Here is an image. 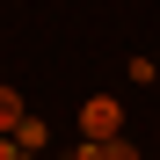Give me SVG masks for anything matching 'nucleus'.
Returning a JSON list of instances; mask_svg holds the SVG:
<instances>
[{
	"instance_id": "nucleus-3",
	"label": "nucleus",
	"mask_w": 160,
	"mask_h": 160,
	"mask_svg": "<svg viewBox=\"0 0 160 160\" xmlns=\"http://www.w3.org/2000/svg\"><path fill=\"white\" fill-rule=\"evenodd\" d=\"M22 117H29V109H22V95H15V88H0V131H15Z\"/></svg>"
},
{
	"instance_id": "nucleus-6",
	"label": "nucleus",
	"mask_w": 160,
	"mask_h": 160,
	"mask_svg": "<svg viewBox=\"0 0 160 160\" xmlns=\"http://www.w3.org/2000/svg\"><path fill=\"white\" fill-rule=\"evenodd\" d=\"M22 160H44V153H22Z\"/></svg>"
},
{
	"instance_id": "nucleus-5",
	"label": "nucleus",
	"mask_w": 160,
	"mask_h": 160,
	"mask_svg": "<svg viewBox=\"0 0 160 160\" xmlns=\"http://www.w3.org/2000/svg\"><path fill=\"white\" fill-rule=\"evenodd\" d=\"M0 160H22V146H15V131H0Z\"/></svg>"
},
{
	"instance_id": "nucleus-2",
	"label": "nucleus",
	"mask_w": 160,
	"mask_h": 160,
	"mask_svg": "<svg viewBox=\"0 0 160 160\" xmlns=\"http://www.w3.org/2000/svg\"><path fill=\"white\" fill-rule=\"evenodd\" d=\"M15 146H22V153H44V146H51L44 117H22V124H15Z\"/></svg>"
},
{
	"instance_id": "nucleus-1",
	"label": "nucleus",
	"mask_w": 160,
	"mask_h": 160,
	"mask_svg": "<svg viewBox=\"0 0 160 160\" xmlns=\"http://www.w3.org/2000/svg\"><path fill=\"white\" fill-rule=\"evenodd\" d=\"M80 138H95V146L102 138H124V109H117L109 95H95L88 109H80Z\"/></svg>"
},
{
	"instance_id": "nucleus-4",
	"label": "nucleus",
	"mask_w": 160,
	"mask_h": 160,
	"mask_svg": "<svg viewBox=\"0 0 160 160\" xmlns=\"http://www.w3.org/2000/svg\"><path fill=\"white\" fill-rule=\"evenodd\" d=\"M102 160H138V146L131 138H102Z\"/></svg>"
}]
</instances>
